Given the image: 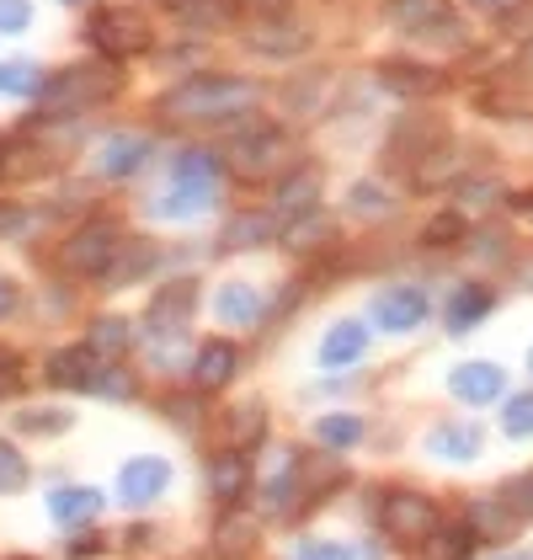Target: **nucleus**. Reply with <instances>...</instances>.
Returning <instances> with one entry per match:
<instances>
[{
    "label": "nucleus",
    "instance_id": "nucleus-1",
    "mask_svg": "<svg viewBox=\"0 0 533 560\" xmlns=\"http://www.w3.org/2000/svg\"><path fill=\"white\" fill-rule=\"evenodd\" d=\"M246 107H257V86L235 81V75H198L187 86L166 91V102H161V113L181 118V124H224V118H240Z\"/></svg>",
    "mask_w": 533,
    "mask_h": 560
},
{
    "label": "nucleus",
    "instance_id": "nucleus-2",
    "mask_svg": "<svg viewBox=\"0 0 533 560\" xmlns=\"http://www.w3.org/2000/svg\"><path fill=\"white\" fill-rule=\"evenodd\" d=\"M123 246H129V235L112 219H91V224H81L64 241V272H75V278H107Z\"/></svg>",
    "mask_w": 533,
    "mask_h": 560
},
{
    "label": "nucleus",
    "instance_id": "nucleus-3",
    "mask_svg": "<svg viewBox=\"0 0 533 560\" xmlns=\"http://www.w3.org/2000/svg\"><path fill=\"white\" fill-rule=\"evenodd\" d=\"M379 528L395 545H433L438 528H443V517L433 508V497H422V491H390L379 502Z\"/></svg>",
    "mask_w": 533,
    "mask_h": 560
},
{
    "label": "nucleus",
    "instance_id": "nucleus-4",
    "mask_svg": "<svg viewBox=\"0 0 533 560\" xmlns=\"http://www.w3.org/2000/svg\"><path fill=\"white\" fill-rule=\"evenodd\" d=\"M294 161V139L283 129H251L229 144V172L246 176V182H262V176H277Z\"/></svg>",
    "mask_w": 533,
    "mask_h": 560
},
{
    "label": "nucleus",
    "instance_id": "nucleus-5",
    "mask_svg": "<svg viewBox=\"0 0 533 560\" xmlns=\"http://www.w3.org/2000/svg\"><path fill=\"white\" fill-rule=\"evenodd\" d=\"M118 86V75L112 70H102V65H86V70H64L54 86H48V113H86L96 102H107Z\"/></svg>",
    "mask_w": 533,
    "mask_h": 560
},
{
    "label": "nucleus",
    "instance_id": "nucleus-6",
    "mask_svg": "<svg viewBox=\"0 0 533 560\" xmlns=\"http://www.w3.org/2000/svg\"><path fill=\"white\" fill-rule=\"evenodd\" d=\"M390 16H395V27L416 33V38H453V27H459L448 0H390Z\"/></svg>",
    "mask_w": 533,
    "mask_h": 560
},
{
    "label": "nucleus",
    "instance_id": "nucleus-7",
    "mask_svg": "<svg viewBox=\"0 0 533 560\" xmlns=\"http://www.w3.org/2000/svg\"><path fill=\"white\" fill-rule=\"evenodd\" d=\"M166 486H171V465H166V459H155V454L129 459V465L118 470V497H123L129 508H150Z\"/></svg>",
    "mask_w": 533,
    "mask_h": 560
},
{
    "label": "nucleus",
    "instance_id": "nucleus-8",
    "mask_svg": "<svg viewBox=\"0 0 533 560\" xmlns=\"http://www.w3.org/2000/svg\"><path fill=\"white\" fill-rule=\"evenodd\" d=\"M448 389L464 400V406H490V400H501V389H507V374L486 363V358H475V363H459L453 374H448Z\"/></svg>",
    "mask_w": 533,
    "mask_h": 560
},
{
    "label": "nucleus",
    "instance_id": "nucleus-9",
    "mask_svg": "<svg viewBox=\"0 0 533 560\" xmlns=\"http://www.w3.org/2000/svg\"><path fill=\"white\" fill-rule=\"evenodd\" d=\"M91 38L107 48L112 59H129V54H139V48L150 44V27H144L139 16H129V11H102V16L91 22Z\"/></svg>",
    "mask_w": 533,
    "mask_h": 560
},
{
    "label": "nucleus",
    "instance_id": "nucleus-10",
    "mask_svg": "<svg viewBox=\"0 0 533 560\" xmlns=\"http://www.w3.org/2000/svg\"><path fill=\"white\" fill-rule=\"evenodd\" d=\"M374 320L384 326V331H416L422 320H427V294L422 289H384L379 300H374Z\"/></svg>",
    "mask_w": 533,
    "mask_h": 560
},
{
    "label": "nucleus",
    "instance_id": "nucleus-11",
    "mask_svg": "<svg viewBox=\"0 0 533 560\" xmlns=\"http://www.w3.org/2000/svg\"><path fill=\"white\" fill-rule=\"evenodd\" d=\"M427 454H438L448 465H470L481 454V428L475 422H438L427 432Z\"/></svg>",
    "mask_w": 533,
    "mask_h": 560
},
{
    "label": "nucleus",
    "instance_id": "nucleus-12",
    "mask_svg": "<svg viewBox=\"0 0 533 560\" xmlns=\"http://www.w3.org/2000/svg\"><path fill=\"white\" fill-rule=\"evenodd\" d=\"M315 198H320V172L299 166L294 176H283V182H277L272 214L277 219H305V214H315Z\"/></svg>",
    "mask_w": 533,
    "mask_h": 560
},
{
    "label": "nucleus",
    "instance_id": "nucleus-13",
    "mask_svg": "<svg viewBox=\"0 0 533 560\" xmlns=\"http://www.w3.org/2000/svg\"><path fill=\"white\" fill-rule=\"evenodd\" d=\"M214 310H220V320L224 326H251V320H262V289L257 283H246V278H229L220 289V300H214Z\"/></svg>",
    "mask_w": 533,
    "mask_h": 560
},
{
    "label": "nucleus",
    "instance_id": "nucleus-14",
    "mask_svg": "<svg viewBox=\"0 0 533 560\" xmlns=\"http://www.w3.org/2000/svg\"><path fill=\"white\" fill-rule=\"evenodd\" d=\"M363 347H368V326L363 320H336L325 337H320V363L325 369H347L363 358Z\"/></svg>",
    "mask_w": 533,
    "mask_h": 560
},
{
    "label": "nucleus",
    "instance_id": "nucleus-15",
    "mask_svg": "<svg viewBox=\"0 0 533 560\" xmlns=\"http://www.w3.org/2000/svg\"><path fill=\"white\" fill-rule=\"evenodd\" d=\"M235 369H240V352L229 342H203L198 347V358H192V385L198 389H220L235 380Z\"/></svg>",
    "mask_w": 533,
    "mask_h": 560
},
{
    "label": "nucleus",
    "instance_id": "nucleus-16",
    "mask_svg": "<svg viewBox=\"0 0 533 560\" xmlns=\"http://www.w3.org/2000/svg\"><path fill=\"white\" fill-rule=\"evenodd\" d=\"M192 304H198V283L192 278H177V283H166L155 304H150V320H155V331H181V320L192 315Z\"/></svg>",
    "mask_w": 533,
    "mask_h": 560
},
{
    "label": "nucleus",
    "instance_id": "nucleus-17",
    "mask_svg": "<svg viewBox=\"0 0 533 560\" xmlns=\"http://www.w3.org/2000/svg\"><path fill=\"white\" fill-rule=\"evenodd\" d=\"M464 523L481 534V539H512L518 534V523L523 517L512 513L501 497H481V502H470V513H464Z\"/></svg>",
    "mask_w": 533,
    "mask_h": 560
},
{
    "label": "nucleus",
    "instance_id": "nucleus-18",
    "mask_svg": "<svg viewBox=\"0 0 533 560\" xmlns=\"http://www.w3.org/2000/svg\"><path fill=\"white\" fill-rule=\"evenodd\" d=\"M246 480H251V459H246L240 448H229V454H220V459L209 465V486H214L220 502H235V497L246 491Z\"/></svg>",
    "mask_w": 533,
    "mask_h": 560
},
{
    "label": "nucleus",
    "instance_id": "nucleus-19",
    "mask_svg": "<svg viewBox=\"0 0 533 560\" xmlns=\"http://www.w3.org/2000/svg\"><path fill=\"white\" fill-rule=\"evenodd\" d=\"M48 513L59 517V523H86V517L102 513V491H91V486H64V491L48 497Z\"/></svg>",
    "mask_w": 533,
    "mask_h": 560
},
{
    "label": "nucleus",
    "instance_id": "nucleus-20",
    "mask_svg": "<svg viewBox=\"0 0 533 560\" xmlns=\"http://www.w3.org/2000/svg\"><path fill=\"white\" fill-rule=\"evenodd\" d=\"M144 155H150V144L139 139V133H118V139H107L102 144V172L107 176H129L144 166Z\"/></svg>",
    "mask_w": 533,
    "mask_h": 560
},
{
    "label": "nucleus",
    "instance_id": "nucleus-21",
    "mask_svg": "<svg viewBox=\"0 0 533 560\" xmlns=\"http://www.w3.org/2000/svg\"><path fill=\"white\" fill-rule=\"evenodd\" d=\"M379 81L400 96H427V91L443 86V75L438 70H422V65H379Z\"/></svg>",
    "mask_w": 533,
    "mask_h": 560
},
{
    "label": "nucleus",
    "instance_id": "nucleus-22",
    "mask_svg": "<svg viewBox=\"0 0 533 560\" xmlns=\"http://www.w3.org/2000/svg\"><path fill=\"white\" fill-rule=\"evenodd\" d=\"M486 310H490V289H486V283H464V289L448 300V331H470Z\"/></svg>",
    "mask_w": 533,
    "mask_h": 560
},
{
    "label": "nucleus",
    "instance_id": "nucleus-23",
    "mask_svg": "<svg viewBox=\"0 0 533 560\" xmlns=\"http://www.w3.org/2000/svg\"><path fill=\"white\" fill-rule=\"evenodd\" d=\"M464 166H470V161H464L453 144H438V150H427V155L416 161V182H422V187H438L448 176H459Z\"/></svg>",
    "mask_w": 533,
    "mask_h": 560
},
{
    "label": "nucleus",
    "instance_id": "nucleus-24",
    "mask_svg": "<svg viewBox=\"0 0 533 560\" xmlns=\"http://www.w3.org/2000/svg\"><path fill=\"white\" fill-rule=\"evenodd\" d=\"M251 48L257 54H299V48H310V33H294V27H277V22H266V27H251Z\"/></svg>",
    "mask_w": 533,
    "mask_h": 560
},
{
    "label": "nucleus",
    "instance_id": "nucleus-25",
    "mask_svg": "<svg viewBox=\"0 0 533 560\" xmlns=\"http://www.w3.org/2000/svg\"><path fill=\"white\" fill-rule=\"evenodd\" d=\"M150 267H155V252H150L144 241H129V246L118 252V261H112L107 283H112V289H123V283H133V278H144Z\"/></svg>",
    "mask_w": 533,
    "mask_h": 560
},
{
    "label": "nucleus",
    "instance_id": "nucleus-26",
    "mask_svg": "<svg viewBox=\"0 0 533 560\" xmlns=\"http://www.w3.org/2000/svg\"><path fill=\"white\" fill-rule=\"evenodd\" d=\"M272 230H277L272 214H240V219H229L224 246H262V241H272Z\"/></svg>",
    "mask_w": 533,
    "mask_h": 560
},
{
    "label": "nucleus",
    "instance_id": "nucleus-27",
    "mask_svg": "<svg viewBox=\"0 0 533 560\" xmlns=\"http://www.w3.org/2000/svg\"><path fill=\"white\" fill-rule=\"evenodd\" d=\"M133 342V331H129V320H118V315H107V320H96L91 326V352H102V358H118V352H129Z\"/></svg>",
    "mask_w": 533,
    "mask_h": 560
},
{
    "label": "nucleus",
    "instance_id": "nucleus-28",
    "mask_svg": "<svg viewBox=\"0 0 533 560\" xmlns=\"http://www.w3.org/2000/svg\"><path fill=\"white\" fill-rule=\"evenodd\" d=\"M171 11H177L187 27H220L224 16H229V0H171Z\"/></svg>",
    "mask_w": 533,
    "mask_h": 560
},
{
    "label": "nucleus",
    "instance_id": "nucleus-29",
    "mask_svg": "<svg viewBox=\"0 0 533 560\" xmlns=\"http://www.w3.org/2000/svg\"><path fill=\"white\" fill-rule=\"evenodd\" d=\"M315 438L342 454V448H353L357 438H363V422H357V417H320V422H315Z\"/></svg>",
    "mask_w": 533,
    "mask_h": 560
},
{
    "label": "nucleus",
    "instance_id": "nucleus-30",
    "mask_svg": "<svg viewBox=\"0 0 533 560\" xmlns=\"http://www.w3.org/2000/svg\"><path fill=\"white\" fill-rule=\"evenodd\" d=\"M501 432H507V438H533V389L507 395V406H501Z\"/></svg>",
    "mask_w": 533,
    "mask_h": 560
},
{
    "label": "nucleus",
    "instance_id": "nucleus-31",
    "mask_svg": "<svg viewBox=\"0 0 533 560\" xmlns=\"http://www.w3.org/2000/svg\"><path fill=\"white\" fill-rule=\"evenodd\" d=\"M16 428L48 438V432H64V428H70V411H54V406H33V411H16Z\"/></svg>",
    "mask_w": 533,
    "mask_h": 560
},
{
    "label": "nucleus",
    "instance_id": "nucleus-32",
    "mask_svg": "<svg viewBox=\"0 0 533 560\" xmlns=\"http://www.w3.org/2000/svg\"><path fill=\"white\" fill-rule=\"evenodd\" d=\"M294 560H368V556L353 550V545H342V539H305L294 550Z\"/></svg>",
    "mask_w": 533,
    "mask_h": 560
},
{
    "label": "nucleus",
    "instance_id": "nucleus-33",
    "mask_svg": "<svg viewBox=\"0 0 533 560\" xmlns=\"http://www.w3.org/2000/svg\"><path fill=\"white\" fill-rule=\"evenodd\" d=\"M438 539H443V545H438V556H443V560H470V556H475V539H481V534L464 523V528H448V534L438 528Z\"/></svg>",
    "mask_w": 533,
    "mask_h": 560
},
{
    "label": "nucleus",
    "instance_id": "nucleus-34",
    "mask_svg": "<svg viewBox=\"0 0 533 560\" xmlns=\"http://www.w3.org/2000/svg\"><path fill=\"white\" fill-rule=\"evenodd\" d=\"M22 486H27V459L0 438V491H22Z\"/></svg>",
    "mask_w": 533,
    "mask_h": 560
},
{
    "label": "nucleus",
    "instance_id": "nucleus-35",
    "mask_svg": "<svg viewBox=\"0 0 533 560\" xmlns=\"http://www.w3.org/2000/svg\"><path fill=\"white\" fill-rule=\"evenodd\" d=\"M496 497H501V502H507V508H512L518 517H533V470L518 475V480H507Z\"/></svg>",
    "mask_w": 533,
    "mask_h": 560
},
{
    "label": "nucleus",
    "instance_id": "nucleus-36",
    "mask_svg": "<svg viewBox=\"0 0 533 560\" xmlns=\"http://www.w3.org/2000/svg\"><path fill=\"white\" fill-rule=\"evenodd\" d=\"M427 246H453V241H464V214L453 209V214H438L427 224V235H422Z\"/></svg>",
    "mask_w": 533,
    "mask_h": 560
},
{
    "label": "nucleus",
    "instance_id": "nucleus-37",
    "mask_svg": "<svg viewBox=\"0 0 533 560\" xmlns=\"http://www.w3.org/2000/svg\"><path fill=\"white\" fill-rule=\"evenodd\" d=\"M262 406H240V411H235V417H229V438H235V448H240V443H251V438H262Z\"/></svg>",
    "mask_w": 533,
    "mask_h": 560
},
{
    "label": "nucleus",
    "instance_id": "nucleus-38",
    "mask_svg": "<svg viewBox=\"0 0 533 560\" xmlns=\"http://www.w3.org/2000/svg\"><path fill=\"white\" fill-rule=\"evenodd\" d=\"M353 214H390V192L374 187V182H357L353 187Z\"/></svg>",
    "mask_w": 533,
    "mask_h": 560
},
{
    "label": "nucleus",
    "instance_id": "nucleus-39",
    "mask_svg": "<svg viewBox=\"0 0 533 560\" xmlns=\"http://www.w3.org/2000/svg\"><path fill=\"white\" fill-rule=\"evenodd\" d=\"M490 198H496V187L490 182H470V187H459V209L470 203V209H486Z\"/></svg>",
    "mask_w": 533,
    "mask_h": 560
},
{
    "label": "nucleus",
    "instance_id": "nucleus-40",
    "mask_svg": "<svg viewBox=\"0 0 533 560\" xmlns=\"http://www.w3.org/2000/svg\"><path fill=\"white\" fill-rule=\"evenodd\" d=\"M512 209H518L523 219H533V192H518V198H512Z\"/></svg>",
    "mask_w": 533,
    "mask_h": 560
},
{
    "label": "nucleus",
    "instance_id": "nucleus-41",
    "mask_svg": "<svg viewBox=\"0 0 533 560\" xmlns=\"http://www.w3.org/2000/svg\"><path fill=\"white\" fill-rule=\"evenodd\" d=\"M470 5H481V11H512L518 0H470Z\"/></svg>",
    "mask_w": 533,
    "mask_h": 560
},
{
    "label": "nucleus",
    "instance_id": "nucleus-42",
    "mask_svg": "<svg viewBox=\"0 0 533 560\" xmlns=\"http://www.w3.org/2000/svg\"><path fill=\"white\" fill-rule=\"evenodd\" d=\"M490 560H533L529 550H507V556H490Z\"/></svg>",
    "mask_w": 533,
    "mask_h": 560
},
{
    "label": "nucleus",
    "instance_id": "nucleus-43",
    "mask_svg": "<svg viewBox=\"0 0 533 560\" xmlns=\"http://www.w3.org/2000/svg\"><path fill=\"white\" fill-rule=\"evenodd\" d=\"M5 310H11V289L0 283V315H5Z\"/></svg>",
    "mask_w": 533,
    "mask_h": 560
},
{
    "label": "nucleus",
    "instance_id": "nucleus-44",
    "mask_svg": "<svg viewBox=\"0 0 533 560\" xmlns=\"http://www.w3.org/2000/svg\"><path fill=\"white\" fill-rule=\"evenodd\" d=\"M0 155H5V144H0ZM0 166H5V161H0Z\"/></svg>",
    "mask_w": 533,
    "mask_h": 560
},
{
    "label": "nucleus",
    "instance_id": "nucleus-45",
    "mask_svg": "<svg viewBox=\"0 0 533 560\" xmlns=\"http://www.w3.org/2000/svg\"><path fill=\"white\" fill-rule=\"evenodd\" d=\"M529 369H533V352H529Z\"/></svg>",
    "mask_w": 533,
    "mask_h": 560
}]
</instances>
